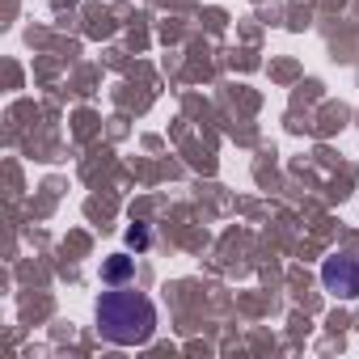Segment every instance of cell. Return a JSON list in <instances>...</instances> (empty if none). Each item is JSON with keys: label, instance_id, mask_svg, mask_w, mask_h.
<instances>
[{"label": "cell", "instance_id": "cell-1", "mask_svg": "<svg viewBox=\"0 0 359 359\" xmlns=\"http://www.w3.org/2000/svg\"><path fill=\"white\" fill-rule=\"evenodd\" d=\"M97 330L114 346H140L156 330V309H152V300L144 292H127V287L102 292V300H97Z\"/></svg>", "mask_w": 359, "mask_h": 359}, {"label": "cell", "instance_id": "cell-2", "mask_svg": "<svg viewBox=\"0 0 359 359\" xmlns=\"http://www.w3.org/2000/svg\"><path fill=\"white\" fill-rule=\"evenodd\" d=\"M321 287L338 300H359V258L338 254L321 262Z\"/></svg>", "mask_w": 359, "mask_h": 359}, {"label": "cell", "instance_id": "cell-3", "mask_svg": "<svg viewBox=\"0 0 359 359\" xmlns=\"http://www.w3.org/2000/svg\"><path fill=\"white\" fill-rule=\"evenodd\" d=\"M131 271H135V258H127V254H114L110 262H102V279H106V283H114V287H118V283H127V279H131Z\"/></svg>", "mask_w": 359, "mask_h": 359}, {"label": "cell", "instance_id": "cell-4", "mask_svg": "<svg viewBox=\"0 0 359 359\" xmlns=\"http://www.w3.org/2000/svg\"><path fill=\"white\" fill-rule=\"evenodd\" d=\"M148 241H152V237H148L144 224H131V229H127V245H131V250H148Z\"/></svg>", "mask_w": 359, "mask_h": 359}]
</instances>
